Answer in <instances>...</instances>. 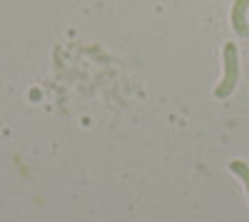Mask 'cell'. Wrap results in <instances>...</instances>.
<instances>
[{"label":"cell","instance_id":"1","mask_svg":"<svg viewBox=\"0 0 249 222\" xmlns=\"http://www.w3.org/2000/svg\"><path fill=\"white\" fill-rule=\"evenodd\" d=\"M222 63H224V77H222V83L217 85L214 95L217 97H230L234 92V88H237V80H239V55H237V45L234 43L224 45Z\"/></svg>","mask_w":249,"mask_h":222},{"label":"cell","instance_id":"2","mask_svg":"<svg viewBox=\"0 0 249 222\" xmlns=\"http://www.w3.org/2000/svg\"><path fill=\"white\" fill-rule=\"evenodd\" d=\"M247 8H249V0H234V5H232V28H234L237 35H247L249 33Z\"/></svg>","mask_w":249,"mask_h":222},{"label":"cell","instance_id":"3","mask_svg":"<svg viewBox=\"0 0 249 222\" xmlns=\"http://www.w3.org/2000/svg\"><path fill=\"white\" fill-rule=\"evenodd\" d=\"M230 170H232L234 175L242 177V183H244V187H247V195H249V165L242 163V160H232V163H230Z\"/></svg>","mask_w":249,"mask_h":222}]
</instances>
